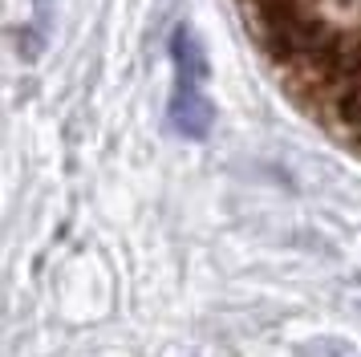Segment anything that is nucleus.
<instances>
[{"mask_svg": "<svg viewBox=\"0 0 361 357\" xmlns=\"http://www.w3.org/2000/svg\"><path fill=\"white\" fill-rule=\"evenodd\" d=\"M175 57H179V94H175V122H179L183 134H203L207 122H212V110H207V102L199 97V53H195V41H191V32L179 29L175 37Z\"/></svg>", "mask_w": 361, "mask_h": 357, "instance_id": "nucleus-1", "label": "nucleus"}]
</instances>
